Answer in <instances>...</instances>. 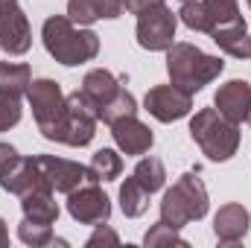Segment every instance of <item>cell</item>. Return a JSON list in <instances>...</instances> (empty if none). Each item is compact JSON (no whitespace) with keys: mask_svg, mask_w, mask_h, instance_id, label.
<instances>
[{"mask_svg":"<svg viewBox=\"0 0 251 248\" xmlns=\"http://www.w3.org/2000/svg\"><path fill=\"white\" fill-rule=\"evenodd\" d=\"M97 123L100 120H97L94 108L88 105V99L82 97V91H73L70 97H64V114L50 140L73 146V149L88 146L94 140V134H97Z\"/></svg>","mask_w":251,"mask_h":248,"instance_id":"5b68a950","label":"cell"},{"mask_svg":"<svg viewBox=\"0 0 251 248\" xmlns=\"http://www.w3.org/2000/svg\"><path fill=\"white\" fill-rule=\"evenodd\" d=\"M18 237L24 246H32V248H44V246H53L56 237H53V225H41V222H29L24 219L18 225Z\"/></svg>","mask_w":251,"mask_h":248,"instance_id":"d4e9b609","label":"cell"},{"mask_svg":"<svg viewBox=\"0 0 251 248\" xmlns=\"http://www.w3.org/2000/svg\"><path fill=\"white\" fill-rule=\"evenodd\" d=\"M126 76H114L111 70H105V67H97V70H88L85 73V79H82V97L88 99V105L94 108V114H97V120H100V114L120 97L126 91Z\"/></svg>","mask_w":251,"mask_h":248,"instance_id":"4fadbf2b","label":"cell"},{"mask_svg":"<svg viewBox=\"0 0 251 248\" xmlns=\"http://www.w3.org/2000/svg\"><path fill=\"white\" fill-rule=\"evenodd\" d=\"M190 137L207 161H231L240 149V125L222 117L216 108H201L190 120Z\"/></svg>","mask_w":251,"mask_h":248,"instance_id":"3957f363","label":"cell"},{"mask_svg":"<svg viewBox=\"0 0 251 248\" xmlns=\"http://www.w3.org/2000/svg\"><path fill=\"white\" fill-rule=\"evenodd\" d=\"M249 123H251V114H249Z\"/></svg>","mask_w":251,"mask_h":248,"instance_id":"d6a6232c","label":"cell"},{"mask_svg":"<svg viewBox=\"0 0 251 248\" xmlns=\"http://www.w3.org/2000/svg\"><path fill=\"white\" fill-rule=\"evenodd\" d=\"M222 70H225V62L219 56H210V53L199 50L196 44L176 41L167 50V73H170V82L178 85L187 94H196L204 85H210L213 79H219Z\"/></svg>","mask_w":251,"mask_h":248,"instance_id":"7a4b0ae2","label":"cell"},{"mask_svg":"<svg viewBox=\"0 0 251 248\" xmlns=\"http://www.w3.org/2000/svg\"><path fill=\"white\" fill-rule=\"evenodd\" d=\"M3 246H9V234H6V222L0 219V248Z\"/></svg>","mask_w":251,"mask_h":248,"instance_id":"1f68e13d","label":"cell"},{"mask_svg":"<svg viewBox=\"0 0 251 248\" xmlns=\"http://www.w3.org/2000/svg\"><path fill=\"white\" fill-rule=\"evenodd\" d=\"M176 26H178V15L170 6H152L146 12L137 15V44L149 53H167L176 41Z\"/></svg>","mask_w":251,"mask_h":248,"instance_id":"52a82bcc","label":"cell"},{"mask_svg":"<svg viewBox=\"0 0 251 248\" xmlns=\"http://www.w3.org/2000/svg\"><path fill=\"white\" fill-rule=\"evenodd\" d=\"M131 175L146 187L149 193H158V190L164 187V181H167V170H164V164H161L158 158H152V155H149V158H140Z\"/></svg>","mask_w":251,"mask_h":248,"instance_id":"cb8c5ba5","label":"cell"},{"mask_svg":"<svg viewBox=\"0 0 251 248\" xmlns=\"http://www.w3.org/2000/svg\"><path fill=\"white\" fill-rule=\"evenodd\" d=\"M178 18H181V24L187 29L210 35L216 26L231 24V21L243 18V15H240L237 0H184Z\"/></svg>","mask_w":251,"mask_h":248,"instance_id":"ba28073f","label":"cell"},{"mask_svg":"<svg viewBox=\"0 0 251 248\" xmlns=\"http://www.w3.org/2000/svg\"><path fill=\"white\" fill-rule=\"evenodd\" d=\"M32 82V70L26 64H15V62H0V91L18 94L24 97L26 88Z\"/></svg>","mask_w":251,"mask_h":248,"instance_id":"603a6c76","label":"cell"},{"mask_svg":"<svg viewBox=\"0 0 251 248\" xmlns=\"http://www.w3.org/2000/svg\"><path fill=\"white\" fill-rule=\"evenodd\" d=\"M149 190L140 184L134 175L131 178H126L123 187H120V210H123L128 219H137V216H143L146 213V207H149Z\"/></svg>","mask_w":251,"mask_h":248,"instance_id":"7402d4cb","label":"cell"},{"mask_svg":"<svg viewBox=\"0 0 251 248\" xmlns=\"http://www.w3.org/2000/svg\"><path fill=\"white\" fill-rule=\"evenodd\" d=\"M41 184V175H38V167H35V155L32 158H18V164L9 170V173H3L0 175V187L6 190V193H12V196H24V193H29L32 187Z\"/></svg>","mask_w":251,"mask_h":248,"instance_id":"ffe728a7","label":"cell"},{"mask_svg":"<svg viewBox=\"0 0 251 248\" xmlns=\"http://www.w3.org/2000/svg\"><path fill=\"white\" fill-rule=\"evenodd\" d=\"M41 41H44V50L64 67H79L97 59L100 53V35L76 26L67 15H53L44 21Z\"/></svg>","mask_w":251,"mask_h":248,"instance_id":"6da1fadb","label":"cell"},{"mask_svg":"<svg viewBox=\"0 0 251 248\" xmlns=\"http://www.w3.org/2000/svg\"><path fill=\"white\" fill-rule=\"evenodd\" d=\"M207 207H210L207 187L201 184V178L196 173H184L161 198V222H167L170 228L181 231L190 222L204 219Z\"/></svg>","mask_w":251,"mask_h":248,"instance_id":"277c9868","label":"cell"},{"mask_svg":"<svg viewBox=\"0 0 251 248\" xmlns=\"http://www.w3.org/2000/svg\"><path fill=\"white\" fill-rule=\"evenodd\" d=\"M123 173V158L114 149H100L94 152L91 164H88V184H102V181H114Z\"/></svg>","mask_w":251,"mask_h":248,"instance_id":"44dd1931","label":"cell"},{"mask_svg":"<svg viewBox=\"0 0 251 248\" xmlns=\"http://www.w3.org/2000/svg\"><path fill=\"white\" fill-rule=\"evenodd\" d=\"M21 210H24V219H29V222L56 225V219H59V201H56V193H53L47 184L32 187L29 193L21 196Z\"/></svg>","mask_w":251,"mask_h":248,"instance_id":"e0dca14e","label":"cell"},{"mask_svg":"<svg viewBox=\"0 0 251 248\" xmlns=\"http://www.w3.org/2000/svg\"><path fill=\"white\" fill-rule=\"evenodd\" d=\"M181 3H184V0H181Z\"/></svg>","mask_w":251,"mask_h":248,"instance_id":"e575fe53","label":"cell"},{"mask_svg":"<svg viewBox=\"0 0 251 248\" xmlns=\"http://www.w3.org/2000/svg\"><path fill=\"white\" fill-rule=\"evenodd\" d=\"M213 105L222 117H228L231 123H246L251 114V85L246 79H231L225 85H219Z\"/></svg>","mask_w":251,"mask_h":248,"instance_id":"5bb4252c","label":"cell"},{"mask_svg":"<svg viewBox=\"0 0 251 248\" xmlns=\"http://www.w3.org/2000/svg\"><path fill=\"white\" fill-rule=\"evenodd\" d=\"M123 9V0H67V18L76 26H91L100 18H120Z\"/></svg>","mask_w":251,"mask_h":248,"instance_id":"ac0fdd59","label":"cell"},{"mask_svg":"<svg viewBox=\"0 0 251 248\" xmlns=\"http://www.w3.org/2000/svg\"><path fill=\"white\" fill-rule=\"evenodd\" d=\"M249 9H251V0H249Z\"/></svg>","mask_w":251,"mask_h":248,"instance_id":"836d02e7","label":"cell"},{"mask_svg":"<svg viewBox=\"0 0 251 248\" xmlns=\"http://www.w3.org/2000/svg\"><path fill=\"white\" fill-rule=\"evenodd\" d=\"M18 158H21V155H18V149H15L12 143H3V140H0V175H3V173H9V170L18 164Z\"/></svg>","mask_w":251,"mask_h":248,"instance_id":"f546056e","label":"cell"},{"mask_svg":"<svg viewBox=\"0 0 251 248\" xmlns=\"http://www.w3.org/2000/svg\"><path fill=\"white\" fill-rule=\"evenodd\" d=\"M123 3H126V12L140 15V12H146V9H152V6H161L164 0H123Z\"/></svg>","mask_w":251,"mask_h":248,"instance_id":"4dcf8cb0","label":"cell"},{"mask_svg":"<svg viewBox=\"0 0 251 248\" xmlns=\"http://www.w3.org/2000/svg\"><path fill=\"white\" fill-rule=\"evenodd\" d=\"M26 99H29L38 131L50 140L64 114V94L59 88V82L56 79H32L29 88H26Z\"/></svg>","mask_w":251,"mask_h":248,"instance_id":"8992f818","label":"cell"},{"mask_svg":"<svg viewBox=\"0 0 251 248\" xmlns=\"http://www.w3.org/2000/svg\"><path fill=\"white\" fill-rule=\"evenodd\" d=\"M210 38H213V44H216L222 53H228V56H234V59H249L251 56V35H249V26H246L243 18L216 26V29L210 32Z\"/></svg>","mask_w":251,"mask_h":248,"instance_id":"d6986e66","label":"cell"},{"mask_svg":"<svg viewBox=\"0 0 251 248\" xmlns=\"http://www.w3.org/2000/svg\"><path fill=\"white\" fill-rule=\"evenodd\" d=\"M251 225V213L243 204H225L213 216V234L222 246H237L246 240Z\"/></svg>","mask_w":251,"mask_h":248,"instance_id":"2e32d148","label":"cell"},{"mask_svg":"<svg viewBox=\"0 0 251 248\" xmlns=\"http://www.w3.org/2000/svg\"><path fill=\"white\" fill-rule=\"evenodd\" d=\"M35 167L41 175V184H47L53 193H73L76 187L88 184V167L79 161H64L56 155H35Z\"/></svg>","mask_w":251,"mask_h":248,"instance_id":"9c48e42d","label":"cell"},{"mask_svg":"<svg viewBox=\"0 0 251 248\" xmlns=\"http://www.w3.org/2000/svg\"><path fill=\"white\" fill-rule=\"evenodd\" d=\"M143 246L146 248H170V246H178V248H187V240L178 237L176 228H170L167 222H155L146 237H143Z\"/></svg>","mask_w":251,"mask_h":248,"instance_id":"484cf974","label":"cell"},{"mask_svg":"<svg viewBox=\"0 0 251 248\" xmlns=\"http://www.w3.org/2000/svg\"><path fill=\"white\" fill-rule=\"evenodd\" d=\"M67 213L79 222V225H100L108 222L111 216V198L105 196V190L100 184H82L73 193H67Z\"/></svg>","mask_w":251,"mask_h":248,"instance_id":"8fae6325","label":"cell"},{"mask_svg":"<svg viewBox=\"0 0 251 248\" xmlns=\"http://www.w3.org/2000/svg\"><path fill=\"white\" fill-rule=\"evenodd\" d=\"M111 137H114V143H117V149L123 155H146L152 149V143H155L152 128L146 123H140L137 114L111 123Z\"/></svg>","mask_w":251,"mask_h":248,"instance_id":"9a60e30c","label":"cell"},{"mask_svg":"<svg viewBox=\"0 0 251 248\" xmlns=\"http://www.w3.org/2000/svg\"><path fill=\"white\" fill-rule=\"evenodd\" d=\"M21 97L18 94H9V91H0V131H9L21 123Z\"/></svg>","mask_w":251,"mask_h":248,"instance_id":"83f0119b","label":"cell"},{"mask_svg":"<svg viewBox=\"0 0 251 248\" xmlns=\"http://www.w3.org/2000/svg\"><path fill=\"white\" fill-rule=\"evenodd\" d=\"M143 108H146L155 120H161V123H176V120L187 117L190 111H193V94L181 91V88L173 85V82H170V85H158V88L146 91Z\"/></svg>","mask_w":251,"mask_h":248,"instance_id":"7c38bea8","label":"cell"},{"mask_svg":"<svg viewBox=\"0 0 251 248\" xmlns=\"http://www.w3.org/2000/svg\"><path fill=\"white\" fill-rule=\"evenodd\" d=\"M131 114H137V99H134L128 91H123V94L100 114V123L111 125V123H117V120H123V117H131Z\"/></svg>","mask_w":251,"mask_h":248,"instance_id":"4316f807","label":"cell"},{"mask_svg":"<svg viewBox=\"0 0 251 248\" xmlns=\"http://www.w3.org/2000/svg\"><path fill=\"white\" fill-rule=\"evenodd\" d=\"M117 243H120L117 231H111L105 222H100V225H97V231L88 237V243H85V246H88V248H97V246H117Z\"/></svg>","mask_w":251,"mask_h":248,"instance_id":"f1b7e54d","label":"cell"},{"mask_svg":"<svg viewBox=\"0 0 251 248\" xmlns=\"http://www.w3.org/2000/svg\"><path fill=\"white\" fill-rule=\"evenodd\" d=\"M32 47V29L18 6V0H0V50L9 56H24Z\"/></svg>","mask_w":251,"mask_h":248,"instance_id":"30bf717a","label":"cell"}]
</instances>
